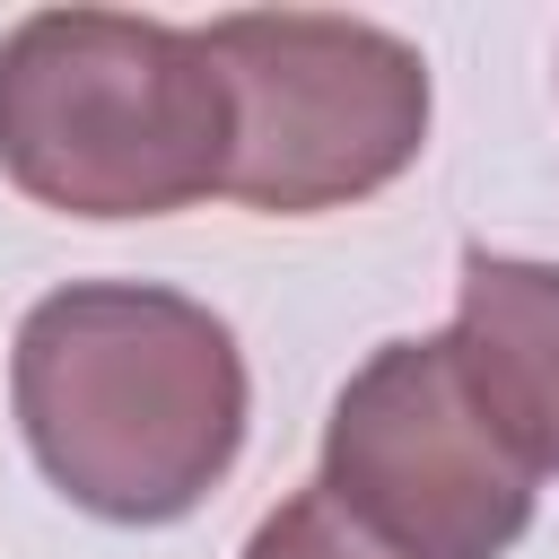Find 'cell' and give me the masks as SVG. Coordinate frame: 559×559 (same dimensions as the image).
Segmentation results:
<instances>
[{
    "label": "cell",
    "instance_id": "obj_1",
    "mask_svg": "<svg viewBox=\"0 0 559 559\" xmlns=\"http://www.w3.org/2000/svg\"><path fill=\"white\" fill-rule=\"evenodd\" d=\"M9 402L70 507L105 524H175L236 472L253 384L236 332L201 297L70 280L17 323Z\"/></svg>",
    "mask_w": 559,
    "mask_h": 559
},
{
    "label": "cell",
    "instance_id": "obj_2",
    "mask_svg": "<svg viewBox=\"0 0 559 559\" xmlns=\"http://www.w3.org/2000/svg\"><path fill=\"white\" fill-rule=\"evenodd\" d=\"M236 105L201 26L35 9L0 35V175L70 218H166L227 192Z\"/></svg>",
    "mask_w": 559,
    "mask_h": 559
},
{
    "label": "cell",
    "instance_id": "obj_3",
    "mask_svg": "<svg viewBox=\"0 0 559 559\" xmlns=\"http://www.w3.org/2000/svg\"><path fill=\"white\" fill-rule=\"evenodd\" d=\"M227 105V192L262 218H314L384 192L428 140V61L341 9H236L201 26Z\"/></svg>",
    "mask_w": 559,
    "mask_h": 559
},
{
    "label": "cell",
    "instance_id": "obj_4",
    "mask_svg": "<svg viewBox=\"0 0 559 559\" xmlns=\"http://www.w3.org/2000/svg\"><path fill=\"white\" fill-rule=\"evenodd\" d=\"M533 480L454 332L384 341L323 419V498L393 559H507L533 524Z\"/></svg>",
    "mask_w": 559,
    "mask_h": 559
},
{
    "label": "cell",
    "instance_id": "obj_5",
    "mask_svg": "<svg viewBox=\"0 0 559 559\" xmlns=\"http://www.w3.org/2000/svg\"><path fill=\"white\" fill-rule=\"evenodd\" d=\"M454 349L489 419L515 437L533 472H559V262L463 253Z\"/></svg>",
    "mask_w": 559,
    "mask_h": 559
},
{
    "label": "cell",
    "instance_id": "obj_6",
    "mask_svg": "<svg viewBox=\"0 0 559 559\" xmlns=\"http://www.w3.org/2000/svg\"><path fill=\"white\" fill-rule=\"evenodd\" d=\"M245 559H393V550H384V542H367V533L323 498V480H314V489L280 498V507L253 524Z\"/></svg>",
    "mask_w": 559,
    "mask_h": 559
}]
</instances>
